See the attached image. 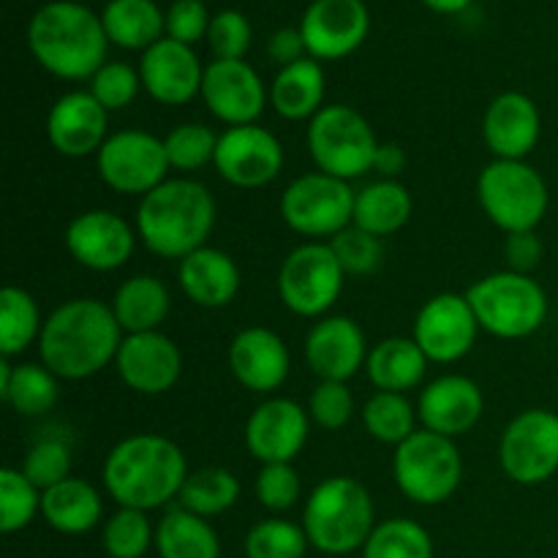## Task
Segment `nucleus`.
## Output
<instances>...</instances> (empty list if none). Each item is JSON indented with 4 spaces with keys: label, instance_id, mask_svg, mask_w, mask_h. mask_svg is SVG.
I'll return each instance as SVG.
<instances>
[{
    "label": "nucleus",
    "instance_id": "obj_46",
    "mask_svg": "<svg viewBox=\"0 0 558 558\" xmlns=\"http://www.w3.org/2000/svg\"><path fill=\"white\" fill-rule=\"evenodd\" d=\"M303 485L292 463H262L256 474V499L270 512H287L298 505Z\"/></svg>",
    "mask_w": 558,
    "mask_h": 558
},
{
    "label": "nucleus",
    "instance_id": "obj_21",
    "mask_svg": "<svg viewBox=\"0 0 558 558\" xmlns=\"http://www.w3.org/2000/svg\"><path fill=\"white\" fill-rule=\"evenodd\" d=\"M140 76L142 87L158 104L180 107V104H189L196 93H202L205 69L194 49L172 41V38H161L142 54Z\"/></svg>",
    "mask_w": 558,
    "mask_h": 558
},
{
    "label": "nucleus",
    "instance_id": "obj_26",
    "mask_svg": "<svg viewBox=\"0 0 558 558\" xmlns=\"http://www.w3.org/2000/svg\"><path fill=\"white\" fill-rule=\"evenodd\" d=\"M537 104L523 93H501L494 98L483 120V136L488 150L505 161H523L539 140Z\"/></svg>",
    "mask_w": 558,
    "mask_h": 558
},
{
    "label": "nucleus",
    "instance_id": "obj_33",
    "mask_svg": "<svg viewBox=\"0 0 558 558\" xmlns=\"http://www.w3.org/2000/svg\"><path fill=\"white\" fill-rule=\"evenodd\" d=\"M156 550L161 558H221V543L207 518L185 507H172L156 526Z\"/></svg>",
    "mask_w": 558,
    "mask_h": 558
},
{
    "label": "nucleus",
    "instance_id": "obj_10",
    "mask_svg": "<svg viewBox=\"0 0 558 558\" xmlns=\"http://www.w3.org/2000/svg\"><path fill=\"white\" fill-rule=\"evenodd\" d=\"M354 191L347 180L314 172L292 180L281 196V216L305 238H336L354 218Z\"/></svg>",
    "mask_w": 558,
    "mask_h": 558
},
{
    "label": "nucleus",
    "instance_id": "obj_52",
    "mask_svg": "<svg viewBox=\"0 0 558 558\" xmlns=\"http://www.w3.org/2000/svg\"><path fill=\"white\" fill-rule=\"evenodd\" d=\"M267 52H270V58L276 60V63H281L283 69L292 63H298V60H303L308 52L305 49V41H303V33H300V27L294 31V27H283V31L272 33L270 44H267Z\"/></svg>",
    "mask_w": 558,
    "mask_h": 558
},
{
    "label": "nucleus",
    "instance_id": "obj_37",
    "mask_svg": "<svg viewBox=\"0 0 558 558\" xmlns=\"http://www.w3.org/2000/svg\"><path fill=\"white\" fill-rule=\"evenodd\" d=\"M41 314L25 289L5 287L0 292V354L14 357L41 338Z\"/></svg>",
    "mask_w": 558,
    "mask_h": 558
},
{
    "label": "nucleus",
    "instance_id": "obj_50",
    "mask_svg": "<svg viewBox=\"0 0 558 558\" xmlns=\"http://www.w3.org/2000/svg\"><path fill=\"white\" fill-rule=\"evenodd\" d=\"M210 31V16L202 0H174L172 9L167 11V38L191 47L207 36Z\"/></svg>",
    "mask_w": 558,
    "mask_h": 558
},
{
    "label": "nucleus",
    "instance_id": "obj_23",
    "mask_svg": "<svg viewBox=\"0 0 558 558\" xmlns=\"http://www.w3.org/2000/svg\"><path fill=\"white\" fill-rule=\"evenodd\" d=\"M107 109L93 93L74 90L54 101L47 118V136L54 150L65 158H85L104 147L107 136Z\"/></svg>",
    "mask_w": 558,
    "mask_h": 558
},
{
    "label": "nucleus",
    "instance_id": "obj_15",
    "mask_svg": "<svg viewBox=\"0 0 558 558\" xmlns=\"http://www.w3.org/2000/svg\"><path fill=\"white\" fill-rule=\"evenodd\" d=\"M480 322L466 294H436L414 319V341L434 363H456L472 352Z\"/></svg>",
    "mask_w": 558,
    "mask_h": 558
},
{
    "label": "nucleus",
    "instance_id": "obj_14",
    "mask_svg": "<svg viewBox=\"0 0 558 558\" xmlns=\"http://www.w3.org/2000/svg\"><path fill=\"white\" fill-rule=\"evenodd\" d=\"M216 169L227 183L238 189H262L272 183L283 169V147L262 125H234L218 136Z\"/></svg>",
    "mask_w": 558,
    "mask_h": 558
},
{
    "label": "nucleus",
    "instance_id": "obj_48",
    "mask_svg": "<svg viewBox=\"0 0 558 558\" xmlns=\"http://www.w3.org/2000/svg\"><path fill=\"white\" fill-rule=\"evenodd\" d=\"M308 414L327 430H341L354 414V398L347 381H322L308 401Z\"/></svg>",
    "mask_w": 558,
    "mask_h": 558
},
{
    "label": "nucleus",
    "instance_id": "obj_8",
    "mask_svg": "<svg viewBox=\"0 0 558 558\" xmlns=\"http://www.w3.org/2000/svg\"><path fill=\"white\" fill-rule=\"evenodd\" d=\"M477 196L485 216L507 234L534 232L548 213V185L526 161L496 158L480 172Z\"/></svg>",
    "mask_w": 558,
    "mask_h": 558
},
{
    "label": "nucleus",
    "instance_id": "obj_25",
    "mask_svg": "<svg viewBox=\"0 0 558 558\" xmlns=\"http://www.w3.org/2000/svg\"><path fill=\"white\" fill-rule=\"evenodd\" d=\"M289 349L278 332L248 327L234 336L229 347V368L234 379L251 392H272L289 376Z\"/></svg>",
    "mask_w": 558,
    "mask_h": 558
},
{
    "label": "nucleus",
    "instance_id": "obj_29",
    "mask_svg": "<svg viewBox=\"0 0 558 558\" xmlns=\"http://www.w3.org/2000/svg\"><path fill=\"white\" fill-rule=\"evenodd\" d=\"M412 194L398 180H376L354 196L352 223L374 238H387L407 227L412 218Z\"/></svg>",
    "mask_w": 558,
    "mask_h": 558
},
{
    "label": "nucleus",
    "instance_id": "obj_40",
    "mask_svg": "<svg viewBox=\"0 0 558 558\" xmlns=\"http://www.w3.org/2000/svg\"><path fill=\"white\" fill-rule=\"evenodd\" d=\"M41 496L22 469H0V532L14 534L31 526L41 510Z\"/></svg>",
    "mask_w": 558,
    "mask_h": 558
},
{
    "label": "nucleus",
    "instance_id": "obj_19",
    "mask_svg": "<svg viewBox=\"0 0 558 558\" xmlns=\"http://www.w3.org/2000/svg\"><path fill=\"white\" fill-rule=\"evenodd\" d=\"M118 374L131 390L142 396H161L172 390L183 371V357H180L178 343L163 332H134L125 336L118 349Z\"/></svg>",
    "mask_w": 558,
    "mask_h": 558
},
{
    "label": "nucleus",
    "instance_id": "obj_24",
    "mask_svg": "<svg viewBox=\"0 0 558 558\" xmlns=\"http://www.w3.org/2000/svg\"><path fill=\"white\" fill-rule=\"evenodd\" d=\"M485 409L483 390L469 376H439L423 390L417 401V417L425 430L456 439L480 423Z\"/></svg>",
    "mask_w": 558,
    "mask_h": 558
},
{
    "label": "nucleus",
    "instance_id": "obj_3",
    "mask_svg": "<svg viewBox=\"0 0 558 558\" xmlns=\"http://www.w3.org/2000/svg\"><path fill=\"white\" fill-rule=\"evenodd\" d=\"M216 227V199L207 185L174 178L142 196L136 207V234L161 259H185L205 248Z\"/></svg>",
    "mask_w": 558,
    "mask_h": 558
},
{
    "label": "nucleus",
    "instance_id": "obj_12",
    "mask_svg": "<svg viewBox=\"0 0 558 558\" xmlns=\"http://www.w3.org/2000/svg\"><path fill=\"white\" fill-rule=\"evenodd\" d=\"M96 167L109 189L118 194L140 196H147L167 183V172L172 169L163 140L140 129L109 134L101 150L96 153Z\"/></svg>",
    "mask_w": 558,
    "mask_h": 558
},
{
    "label": "nucleus",
    "instance_id": "obj_35",
    "mask_svg": "<svg viewBox=\"0 0 558 558\" xmlns=\"http://www.w3.org/2000/svg\"><path fill=\"white\" fill-rule=\"evenodd\" d=\"M0 398L22 417H41L58 403V376L47 365H16L0 387Z\"/></svg>",
    "mask_w": 558,
    "mask_h": 558
},
{
    "label": "nucleus",
    "instance_id": "obj_31",
    "mask_svg": "<svg viewBox=\"0 0 558 558\" xmlns=\"http://www.w3.org/2000/svg\"><path fill=\"white\" fill-rule=\"evenodd\" d=\"M270 101L287 120L314 118L325 101V71L319 60L303 58L278 71L270 87Z\"/></svg>",
    "mask_w": 558,
    "mask_h": 558
},
{
    "label": "nucleus",
    "instance_id": "obj_43",
    "mask_svg": "<svg viewBox=\"0 0 558 558\" xmlns=\"http://www.w3.org/2000/svg\"><path fill=\"white\" fill-rule=\"evenodd\" d=\"M163 145H167L169 167L178 172H196L216 161L218 136L216 131L202 123H183L169 131Z\"/></svg>",
    "mask_w": 558,
    "mask_h": 558
},
{
    "label": "nucleus",
    "instance_id": "obj_36",
    "mask_svg": "<svg viewBox=\"0 0 558 558\" xmlns=\"http://www.w3.org/2000/svg\"><path fill=\"white\" fill-rule=\"evenodd\" d=\"M180 507L199 518H216L232 510L240 499V483L229 469L207 466L189 474L183 490H180Z\"/></svg>",
    "mask_w": 558,
    "mask_h": 558
},
{
    "label": "nucleus",
    "instance_id": "obj_4",
    "mask_svg": "<svg viewBox=\"0 0 558 558\" xmlns=\"http://www.w3.org/2000/svg\"><path fill=\"white\" fill-rule=\"evenodd\" d=\"M31 52L60 80H87L107 63V31L101 16L82 3L54 0L36 11L27 27Z\"/></svg>",
    "mask_w": 558,
    "mask_h": 558
},
{
    "label": "nucleus",
    "instance_id": "obj_20",
    "mask_svg": "<svg viewBox=\"0 0 558 558\" xmlns=\"http://www.w3.org/2000/svg\"><path fill=\"white\" fill-rule=\"evenodd\" d=\"M308 441V412L289 398L259 403L245 425V447L262 463H292Z\"/></svg>",
    "mask_w": 558,
    "mask_h": 558
},
{
    "label": "nucleus",
    "instance_id": "obj_6",
    "mask_svg": "<svg viewBox=\"0 0 558 558\" xmlns=\"http://www.w3.org/2000/svg\"><path fill=\"white\" fill-rule=\"evenodd\" d=\"M466 300L480 327L507 341L537 332L548 316L545 289L534 278L512 270L480 278L466 292Z\"/></svg>",
    "mask_w": 558,
    "mask_h": 558
},
{
    "label": "nucleus",
    "instance_id": "obj_16",
    "mask_svg": "<svg viewBox=\"0 0 558 558\" xmlns=\"http://www.w3.org/2000/svg\"><path fill=\"white\" fill-rule=\"evenodd\" d=\"M371 14L363 0H314L305 9L300 33L314 60H341L365 41Z\"/></svg>",
    "mask_w": 558,
    "mask_h": 558
},
{
    "label": "nucleus",
    "instance_id": "obj_5",
    "mask_svg": "<svg viewBox=\"0 0 558 558\" xmlns=\"http://www.w3.org/2000/svg\"><path fill=\"white\" fill-rule=\"evenodd\" d=\"M308 543L327 556L363 550L374 534V499L352 477H330L311 490L303 512Z\"/></svg>",
    "mask_w": 558,
    "mask_h": 558
},
{
    "label": "nucleus",
    "instance_id": "obj_47",
    "mask_svg": "<svg viewBox=\"0 0 558 558\" xmlns=\"http://www.w3.org/2000/svg\"><path fill=\"white\" fill-rule=\"evenodd\" d=\"M25 477L36 485L38 490H49L58 483L69 480L71 472V452L63 441L58 439H44L27 452L25 466H22Z\"/></svg>",
    "mask_w": 558,
    "mask_h": 558
},
{
    "label": "nucleus",
    "instance_id": "obj_32",
    "mask_svg": "<svg viewBox=\"0 0 558 558\" xmlns=\"http://www.w3.org/2000/svg\"><path fill=\"white\" fill-rule=\"evenodd\" d=\"M169 289L156 276H134L114 292L112 311L129 336L153 332L169 316Z\"/></svg>",
    "mask_w": 558,
    "mask_h": 558
},
{
    "label": "nucleus",
    "instance_id": "obj_22",
    "mask_svg": "<svg viewBox=\"0 0 558 558\" xmlns=\"http://www.w3.org/2000/svg\"><path fill=\"white\" fill-rule=\"evenodd\" d=\"M305 360L322 381H349L368 363L363 330L349 316L316 322L305 338Z\"/></svg>",
    "mask_w": 558,
    "mask_h": 558
},
{
    "label": "nucleus",
    "instance_id": "obj_39",
    "mask_svg": "<svg viewBox=\"0 0 558 558\" xmlns=\"http://www.w3.org/2000/svg\"><path fill=\"white\" fill-rule=\"evenodd\" d=\"M363 558H434V539L420 523L392 518L374 529L363 548Z\"/></svg>",
    "mask_w": 558,
    "mask_h": 558
},
{
    "label": "nucleus",
    "instance_id": "obj_27",
    "mask_svg": "<svg viewBox=\"0 0 558 558\" xmlns=\"http://www.w3.org/2000/svg\"><path fill=\"white\" fill-rule=\"evenodd\" d=\"M178 278L185 298L199 308H223L240 292V267L232 256L210 245L180 259Z\"/></svg>",
    "mask_w": 558,
    "mask_h": 558
},
{
    "label": "nucleus",
    "instance_id": "obj_13",
    "mask_svg": "<svg viewBox=\"0 0 558 558\" xmlns=\"http://www.w3.org/2000/svg\"><path fill=\"white\" fill-rule=\"evenodd\" d=\"M499 461L512 483H548L558 472V414L548 409L518 414L501 434Z\"/></svg>",
    "mask_w": 558,
    "mask_h": 558
},
{
    "label": "nucleus",
    "instance_id": "obj_42",
    "mask_svg": "<svg viewBox=\"0 0 558 558\" xmlns=\"http://www.w3.org/2000/svg\"><path fill=\"white\" fill-rule=\"evenodd\" d=\"M305 529L292 521L270 518L256 523L245 537V556L248 558H303L308 548Z\"/></svg>",
    "mask_w": 558,
    "mask_h": 558
},
{
    "label": "nucleus",
    "instance_id": "obj_49",
    "mask_svg": "<svg viewBox=\"0 0 558 558\" xmlns=\"http://www.w3.org/2000/svg\"><path fill=\"white\" fill-rule=\"evenodd\" d=\"M216 60H243V54L251 47V25L240 11H221L210 20L207 31Z\"/></svg>",
    "mask_w": 558,
    "mask_h": 558
},
{
    "label": "nucleus",
    "instance_id": "obj_53",
    "mask_svg": "<svg viewBox=\"0 0 558 558\" xmlns=\"http://www.w3.org/2000/svg\"><path fill=\"white\" fill-rule=\"evenodd\" d=\"M407 167V156L398 145H379L374 161V172L381 174V180H396Z\"/></svg>",
    "mask_w": 558,
    "mask_h": 558
},
{
    "label": "nucleus",
    "instance_id": "obj_17",
    "mask_svg": "<svg viewBox=\"0 0 558 558\" xmlns=\"http://www.w3.org/2000/svg\"><path fill=\"white\" fill-rule=\"evenodd\" d=\"M136 234L123 216L109 210H87L65 229V248L82 267L109 272L131 259Z\"/></svg>",
    "mask_w": 558,
    "mask_h": 558
},
{
    "label": "nucleus",
    "instance_id": "obj_2",
    "mask_svg": "<svg viewBox=\"0 0 558 558\" xmlns=\"http://www.w3.org/2000/svg\"><path fill=\"white\" fill-rule=\"evenodd\" d=\"M189 480V463L172 439L136 434L109 450L104 461V485L120 507L158 510L180 496Z\"/></svg>",
    "mask_w": 558,
    "mask_h": 558
},
{
    "label": "nucleus",
    "instance_id": "obj_1",
    "mask_svg": "<svg viewBox=\"0 0 558 558\" xmlns=\"http://www.w3.org/2000/svg\"><path fill=\"white\" fill-rule=\"evenodd\" d=\"M123 327L114 319L112 305L93 298L69 300L44 322L38 338L41 363L58 379L80 381L107 368L123 343Z\"/></svg>",
    "mask_w": 558,
    "mask_h": 558
},
{
    "label": "nucleus",
    "instance_id": "obj_54",
    "mask_svg": "<svg viewBox=\"0 0 558 558\" xmlns=\"http://www.w3.org/2000/svg\"><path fill=\"white\" fill-rule=\"evenodd\" d=\"M423 3L428 5V9L439 11V14H458V11L469 9L472 0H423Z\"/></svg>",
    "mask_w": 558,
    "mask_h": 558
},
{
    "label": "nucleus",
    "instance_id": "obj_11",
    "mask_svg": "<svg viewBox=\"0 0 558 558\" xmlns=\"http://www.w3.org/2000/svg\"><path fill=\"white\" fill-rule=\"evenodd\" d=\"M343 267L330 243H305L283 259L278 294L298 316H322L336 305L343 289Z\"/></svg>",
    "mask_w": 558,
    "mask_h": 558
},
{
    "label": "nucleus",
    "instance_id": "obj_28",
    "mask_svg": "<svg viewBox=\"0 0 558 558\" xmlns=\"http://www.w3.org/2000/svg\"><path fill=\"white\" fill-rule=\"evenodd\" d=\"M365 371L379 392H407L423 381L428 357L414 338H385L368 352Z\"/></svg>",
    "mask_w": 558,
    "mask_h": 558
},
{
    "label": "nucleus",
    "instance_id": "obj_18",
    "mask_svg": "<svg viewBox=\"0 0 558 558\" xmlns=\"http://www.w3.org/2000/svg\"><path fill=\"white\" fill-rule=\"evenodd\" d=\"M202 98L227 125H251L265 112L267 90L245 60H216L205 69Z\"/></svg>",
    "mask_w": 558,
    "mask_h": 558
},
{
    "label": "nucleus",
    "instance_id": "obj_9",
    "mask_svg": "<svg viewBox=\"0 0 558 558\" xmlns=\"http://www.w3.org/2000/svg\"><path fill=\"white\" fill-rule=\"evenodd\" d=\"M392 474L407 499L414 505H441L458 490L463 458L456 441L434 430H414L392 456Z\"/></svg>",
    "mask_w": 558,
    "mask_h": 558
},
{
    "label": "nucleus",
    "instance_id": "obj_45",
    "mask_svg": "<svg viewBox=\"0 0 558 558\" xmlns=\"http://www.w3.org/2000/svg\"><path fill=\"white\" fill-rule=\"evenodd\" d=\"M142 87L140 71L129 63H104L90 80V93L107 112L129 107Z\"/></svg>",
    "mask_w": 558,
    "mask_h": 558
},
{
    "label": "nucleus",
    "instance_id": "obj_7",
    "mask_svg": "<svg viewBox=\"0 0 558 558\" xmlns=\"http://www.w3.org/2000/svg\"><path fill=\"white\" fill-rule=\"evenodd\" d=\"M308 150L319 172L349 183L374 169L379 140L357 109L327 104L311 118Z\"/></svg>",
    "mask_w": 558,
    "mask_h": 558
},
{
    "label": "nucleus",
    "instance_id": "obj_34",
    "mask_svg": "<svg viewBox=\"0 0 558 558\" xmlns=\"http://www.w3.org/2000/svg\"><path fill=\"white\" fill-rule=\"evenodd\" d=\"M104 31L123 49H150L167 31V16L153 0H112L101 14Z\"/></svg>",
    "mask_w": 558,
    "mask_h": 558
},
{
    "label": "nucleus",
    "instance_id": "obj_30",
    "mask_svg": "<svg viewBox=\"0 0 558 558\" xmlns=\"http://www.w3.org/2000/svg\"><path fill=\"white\" fill-rule=\"evenodd\" d=\"M44 521L60 534H85L101 521V496L90 483L69 477L41 496Z\"/></svg>",
    "mask_w": 558,
    "mask_h": 558
},
{
    "label": "nucleus",
    "instance_id": "obj_41",
    "mask_svg": "<svg viewBox=\"0 0 558 558\" xmlns=\"http://www.w3.org/2000/svg\"><path fill=\"white\" fill-rule=\"evenodd\" d=\"M156 543L147 512L120 507L104 526V550L109 558H142Z\"/></svg>",
    "mask_w": 558,
    "mask_h": 558
},
{
    "label": "nucleus",
    "instance_id": "obj_38",
    "mask_svg": "<svg viewBox=\"0 0 558 558\" xmlns=\"http://www.w3.org/2000/svg\"><path fill=\"white\" fill-rule=\"evenodd\" d=\"M363 425L381 445H403L414 434V407L403 392H376L363 407Z\"/></svg>",
    "mask_w": 558,
    "mask_h": 558
},
{
    "label": "nucleus",
    "instance_id": "obj_51",
    "mask_svg": "<svg viewBox=\"0 0 558 558\" xmlns=\"http://www.w3.org/2000/svg\"><path fill=\"white\" fill-rule=\"evenodd\" d=\"M507 265H510L512 272H521V276H529L534 267L543 262V240L537 238V232H515L507 238L505 245Z\"/></svg>",
    "mask_w": 558,
    "mask_h": 558
},
{
    "label": "nucleus",
    "instance_id": "obj_44",
    "mask_svg": "<svg viewBox=\"0 0 558 558\" xmlns=\"http://www.w3.org/2000/svg\"><path fill=\"white\" fill-rule=\"evenodd\" d=\"M332 254L341 262L343 272L349 276H365V272H374L381 262V243L374 234L363 232L360 227H347L343 232H338L336 238H330Z\"/></svg>",
    "mask_w": 558,
    "mask_h": 558
}]
</instances>
